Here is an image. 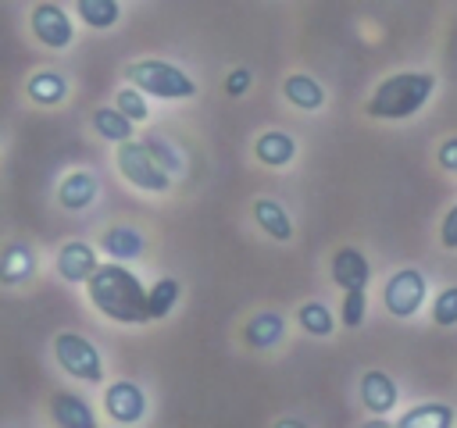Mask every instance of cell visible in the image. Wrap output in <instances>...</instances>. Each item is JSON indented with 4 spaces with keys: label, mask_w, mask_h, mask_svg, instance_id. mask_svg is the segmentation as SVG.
Masks as SVG:
<instances>
[{
    "label": "cell",
    "mask_w": 457,
    "mask_h": 428,
    "mask_svg": "<svg viewBox=\"0 0 457 428\" xmlns=\"http://www.w3.org/2000/svg\"><path fill=\"white\" fill-rule=\"evenodd\" d=\"M86 296L96 307V314H104L114 325H146L150 321L146 289L121 260L100 264L93 271V278L86 282Z\"/></svg>",
    "instance_id": "obj_1"
},
{
    "label": "cell",
    "mask_w": 457,
    "mask_h": 428,
    "mask_svg": "<svg viewBox=\"0 0 457 428\" xmlns=\"http://www.w3.org/2000/svg\"><path fill=\"white\" fill-rule=\"evenodd\" d=\"M432 93H436L432 71H396L371 89L364 111L375 121H403V118H414L432 100Z\"/></svg>",
    "instance_id": "obj_2"
},
{
    "label": "cell",
    "mask_w": 457,
    "mask_h": 428,
    "mask_svg": "<svg viewBox=\"0 0 457 428\" xmlns=\"http://www.w3.org/2000/svg\"><path fill=\"white\" fill-rule=\"evenodd\" d=\"M125 78L132 86H139L146 96H157V100H193L200 93V86L193 82L189 71H182L179 64L161 61V57L129 61L125 64Z\"/></svg>",
    "instance_id": "obj_3"
},
{
    "label": "cell",
    "mask_w": 457,
    "mask_h": 428,
    "mask_svg": "<svg viewBox=\"0 0 457 428\" xmlns=\"http://www.w3.org/2000/svg\"><path fill=\"white\" fill-rule=\"evenodd\" d=\"M114 164H118L121 178H125L132 189H139V193H168V189H171V178H175V175H171L168 168H161V160L150 153V146H146L143 139H125V143H118Z\"/></svg>",
    "instance_id": "obj_4"
},
{
    "label": "cell",
    "mask_w": 457,
    "mask_h": 428,
    "mask_svg": "<svg viewBox=\"0 0 457 428\" xmlns=\"http://www.w3.org/2000/svg\"><path fill=\"white\" fill-rule=\"evenodd\" d=\"M54 360H57V367H61L64 374H71V378H79V382H86V385L104 382V357H100V350H96L86 335H79V332H57V335H54Z\"/></svg>",
    "instance_id": "obj_5"
},
{
    "label": "cell",
    "mask_w": 457,
    "mask_h": 428,
    "mask_svg": "<svg viewBox=\"0 0 457 428\" xmlns=\"http://www.w3.org/2000/svg\"><path fill=\"white\" fill-rule=\"evenodd\" d=\"M425 296H428V278H425L418 268H400V271H393L389 282L382 285V307H386L393 317H400V321L414 317V314L421 310Z\"/></svg>",
    "instance_id": "obj_6"
},
{
    "label": "cell",
    "mask_w": 457,
    "mask_h": 428,
    "mask_svg": "<svg viewBox=\"0 0 457 428\" xmlns=\"http://www.w3.org/2000/svg\"><path fill=\"white\" fill-rule=\"evenodd\" d=\"M29 29H32V36H36L43 46H50V50H68L71 39H75L71 14H68L61 4H50V0H43V4L32 7Z\"/></svg>",
    "instance_id": "obj_7"
},
{
    "label": "cell",
    "mask_w": 457,
    "mask_h": 428,
    "mask_svg": "<svg viewBox=\"0 0 457 428\" xmlns=\"http://www.w3.org/2000/svg\"><path fill=\"white\" fill-rule=\"evenodd\" d=\"M104 414L114 424H139L146 417V392L136 382L118 378L104 389Z\"/></svg>",
    "instance_id": "obj_8"
},
{
    "label": "cell",
    "mask_w": 457,
    "mask_h": 428,
    "mask_svg": "<svg viewBox=\"0 0 457 428\" xmlns=\"http://www.w3.org/2000/svg\"><path fill=\"white\" fill-rule=\"evenodd\" d=\"M100 268V257L96 250L86 243V239H68L61 250H57V275L71 285H82L93 278V271Z\"/></svg>",
    "instance_id": "obj_9"
},
{
    "label": "cell",
    "mask_w": 457,
    "mask_h": 428,
    "mask_svg": "<svg viewBox=\"0 0 457 428\" xmlns=\"http://www.w3.org/2000/svg\"><path fill=\"white\" fill-rule=\"evenodd\" d=\"M332 282L346 292V289H364L371 282V260L357 250V246H339L332 253Z\"/></svg>",
    "instance_id": "obj_10"
},
{
    "label": "cell",
    "mask_w": 457,
    "mask_h": 428,
    "mask_svg": "<svg viewBox=\"0 0 457 428\" xmlns=\"http://www.w3.org/2000/svg\"><path fill=\"white\" fill-rule=\"evenodd\" d=\"M50 417H54L57 428H96L93 407L71 389H57L50 396Z\"/></svg>",
    "instance_id": "obj_11"
},
{
    "label": "cell",
    "mask_w": 457,
    "mask_h": 428,
    "mask_svg": "<svg viewBox=\"0 0 457 428\" xmlns=\"http://www.w3.org/2000/svg\"><path fill=\"white\" fill-rule=\"evenodd\" d=\"M361 403L371 417H386L400 403V389L386 371H368L361 378Z\"/></svg>",
    "instance_id": "obj_12"
},
{
    "label": "cell",
    "mask_w": 457,
    "mask_h": 428,
    "mask_svg": "<svg viewBox=\"0 0 457 428\" xmlns=\"http://www.w3.org/2000/svg\"><path fill=\"white\" fill-rule=\"evenodd\" d=\"M96 196H100V182L93 171H68L57 182V203L64 210H86L96 203Z\"/></svg>",
    "instance_id": "obj_13"
},
{
    "label": "cell",
    "mask_w": 457,
    "mask_h": 428,
    "mask_svg": "<svg viewBox=\"0 0 457 428\" xmlns=\"http://www.w3.org/2000/svg\"><path fill=\"white\" fill-rule=\"evenodd\" d=\"M243 339L250 350H271L286 339V314L278 310H257L250 314V321L243 325Z\"/></svg>",
    "instance_id": "obj_14"
},
{
    "label": "cell",
    "mask_w": 457,
    "mask_h": 428,
    "mask_svg": "<svg viewBox=\"0 0 457 428\" xmlns=\"http://www.w3.org/2000/svg\"><path fill=\"white\" fill-rule=\"evenodd\" d=\"M253 157L257 164L264 168H286L293 157H296V139L289 132H278V128H268L253 139Z\"/></svg>",
    "instance_id": "obj_15"
},
{
    "label": "cell",
    "mask_w": 457,
    "mask_h": 428,
    "mask_svg": "<svg viewBox=\"0 0 457 428\" xmlns=\"http://www.w3.org/2000/svg\"><path fill=\"white\" fill-rule=\"evenodd\" d=\"M100 250L111 257V260H136L143 250H146V239L139 228L132 225H111L104 235H100Z\"/></svg>",
    "instance_id": "obj_16"
},
{
    "label": "cell",
    "mask_w": 457,
    "mask_h": 428,
    "mask_svg": "<svg viewBox=\"0 0 457 428\" xmlns=\"http://www.w3.org/2000/svg\"><path fill=\"white\" fill-rule=\"evenodd\" d=\"M36 275V250L29 243H7L0 257V282L4 285H21Z\"/></svg>",
    "instance_id": "obj_17"
},
{
    "label": "cell",
    "mask_w": 457,
    "mask_h": 428,
    "mask_svg": "<svg viewBox=\"0 0 457 428\" xmlns=\"http://www.w3.org/2000/svg\"><path fill=\"white\" fill-rule=\"evenodd\" d=\"M282 96H286L296 111H321V107H325V89H321V82H318L314 75H303V71L286 75Z\"/></svg>",
    "instance_id": "obj_18"
},
{
    "label": "cell",
    "mask_w": 457,
    "mask_h": 428,
    "mask_svg": "<svg viewBox=\"0 0 457 428\" xmlns=\"http://www.w3.org/2000/svg\"><path fill=\"white\" fill-rule=\"evenodd\" d=\"M250 210H253V221H257V228H264L271 239H278V243H289V239H293V218L286 214V207H282L278 200L257 196Z\"/></svg>",
    "instance_id": "obj_19"
},
{
    "label": "cell",
    "mask_w": 457,
    "mask_h": 428,
    "mask_svg": "<svg viewBox=\"0 0 457 428\" xmlns=\"http://www.w3.org/2000/svg\"><path fill=\"white\" fill-rule=\"evenodd\" d=\"M89 121H93V132H96L100 139H107V143L136 139V121H132L125 111H118L114 103H111V107H96V111L89 114Z\"/></svg>",
    "instance_id": "obj_20"
},
{
    "label": "cell",
    "mask_w": 457,
    "mask_h": 428,
    "mask_svg": "<svg viewBox=\"0 0 457 428\" xmlns=\"http://www.w3.org/2000/svg\"><path fill=\"white\" fill-rule=\"evenodd\" d=\"M453 421H457V410L450 403L432 399V403H418L407 414H400L396 428H450Z\"/></svg>",
    "instance_id": "obj_21"
},
{
    "label": "cell",
    "mask_w": 457,
    "mask_h": 428,
    "mask_svg": "<svg viewBox=\"0 0 457 428\" xmlns=\"http://www.w3.org/2000/svg\"><path fill=\"white\" fill-rule=\"evenodd\" d=\"M25 89H29V100L39 103V107H57V103L68 100V78L61 71H36V75H29Z\"/></svg>",
    "instance_id": "obj_22"
},
{
    "label": "cell",
    "mask_w": 457,
    "mask_h": 428,
    "mask_svg": "<svg viewBox=\"0 0 457 428\" xmlns=\"http://www.w3.org/2000/svg\"><path fill=\"white\" fill-rule=\"evenodd\" d=\"M296 321H300V328H303L307 335H314V339H328V335L336 332V314H332L321 300H307V303H300Z\"/></svg>",
    "instance_id": "obj_23"
},
{
    "label": "cell",
    "mask_w": 457,
    "mask_h": 428,
    "mask_svg": "<svg viewBox=\"0 0 457 428\" xmlns=\"http://www.w3.org/2000/svg\"><path fill=\"white\" fill-rule=\"evenodd\" d=\"M75 14L86 29H111L121 18L118 0H75Z\"/></svg>",
    "instance_id": "obj_24"
},
{
    "label": "cell",
    "mask_w": 457,
    "mask_h": 428,
    "mask_svg": "<svg viewBox=\"0 0 457 428\" xmlns=\"http://www.w3.org/2000/svg\"><path fill=\"white\" fill-rule=\"evenodd\" d=\"M179 296H182V285H179V278H157V282L146 289L150 321H161V317H168V314L175 310Z\"/></svg>",
    "instance_id": "obj_25"
},
{
    "label": "cell",
    "mask_w": 457,
    "mask_h": 428,
    "mask_svg": "<svg viewBox=\"0 0 457 428\" xmlns=\"http://www.w3.org/2000/svg\"><path fill=\"white\" fill-rule=\"evenodd\" d=\"M143 143H146V146H150V153L161 160V168H168L171 175H182V171H186V160H182L179 146H171L164 136H157V132H146V136H143Z\"/></svg>",
    "instance_id": "obj_26"
},
{
    "label": "cell",
    "mask_w": 457,
    "mask_h": 428,
    "mask_svg": "<svg viewBox=\"0 0 457 428\" xmlns=\"http://www.w3.org/2000/svg\"><path fill=\"white\" fill-rule=\"evenodd\" d=\"M114 107H118V111H125L132 121H146V118H150L146 93H143L139 86H132V82H129L125 89H118V93H114Z\"/></svg>",
    "instance_id": "obj_27"
},
{
    "label": "cell",
    "mask_w": 457,
    "mask_h": 428,
    "mask_svg": "<svg viewBox=\"0 0 457 428\" xmlns=\"http://www.w3.org/2000/svg\"><path fill=\"white\" fill-rule=\"evenodd\" d=\"M364 314H368V296H364V289H346V292H343V307H339L343 328H361V325H364Z\"/></svg>",
    "instance_id": "obj_28"
},
{
    "label": "cell",
    "mask_w": 457,
    "mask_h": 428,
    "mask_svg": "<svg viewBox=\"0 0 457 428\" xmlns=\"http://www.w3.org/2000/svg\"><path fill=\"white\" fill-rule=\"evenodd\" d=\"M432 321L439 328H453L457 325V285H446L436 292L432 300Z\"/></svg>",
    "instance_id": "obj_29"
},
{
    "label": "cell",
    "mask_w": 457,
    "mask_h": 428,
    "mask_svg": "<svg viewBox=\"0 0 457 428\" xmlns=\"http://www.w3.org/2000/svg\"><path fill=\"white\" fill-rule=\"evenodd\" d=\"M250 82H253V71H250V68H232V71L225 75V93H228V96H243V93L250 89Z\"/></svg>",
    "instance_id": "obj_30"
},
{
    "label": "cell",
    "mask_w": 457,
    "mask_h": 428,
    "mask_svg": "<svg viewBox=\"0 0 457 428\" xmlns=\"http://www.w3.org/2000/svg\"><path fill=\"white\" fill-rule=\"evenodd\" d=\"M439 243H443L446 250H457V203L446 210V218H443V225H439Z\"/></svg>",
    "instance_id": "obj_31"
},
{
    "label": "cell",
    "mask_w": 457,
    "mask_h": 428,
    "mask_svg": "<svg viewBox=\"0 0 457 428\" xmlns=\"http://www.w3.org/2000/svg\"><path fill=\"white\" fill-rule=\"evenodd\" d=\"M436 160H439V168H446V171H453V175H457V136H453V139H446V143H439Z\"/></svg>",
    "instance_id": "obj_32"
}]
</instances>
